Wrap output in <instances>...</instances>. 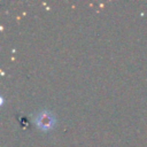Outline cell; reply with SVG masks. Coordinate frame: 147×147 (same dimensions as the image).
<instances>
[{"label":"cell","instance_id":"1","mask_svg":"<svg viewBox=\"0 0 147 147\" xmlns=\"http://www.w3.org/2000/svg\"><path fill=\"white\" fill-rule=\"evenodd\" d=\"M36 124L41 129V130H49L54 126L55 124V116L52 111L42 109L39 110L38 113H36L34 117H33Z\"/></svg>","mask_w":147,"mask_h":147}]
</instances>
